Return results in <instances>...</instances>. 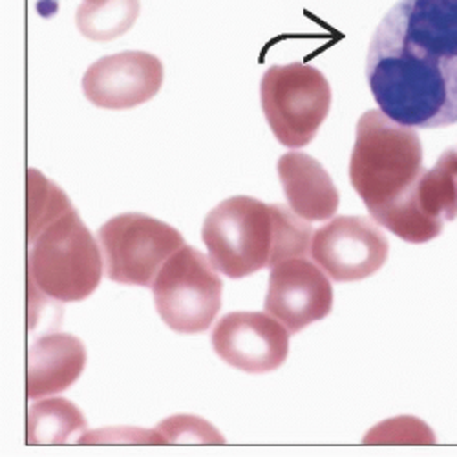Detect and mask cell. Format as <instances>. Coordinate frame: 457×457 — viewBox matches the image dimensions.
Masks as SVG:
<instances>
[{"label": "cell", "instance_id": "obj_10", "mask_svg": "<svg viewBox=\"0 0 457 457\" xmlns=\"http://www.w3.org/2000/svg\"><path fill=\"white\" fill-rule=\"evenodd\" d=\"M333 308L329 277L319 265L296 256L271 268L265 312L289 333H300L310 324L326 319Z\"/></svg>", "mask_w": 457, "mask_h": 457}, {"label": "cell", "instance_id": "obj_6", "mask_svg": "<svg viewBox=\"0 0 457 457\" xmlns=\"http://www.w3.org/2000/svg\"><path fill=\"white\" fill-rule=\"evenodd\" d=\"M152 293L162 320L172 331L196 335L214 322L221 308L223 284L211 258L183 245L163 263Z\"/></svg>", "mask_w": 457, "mask_h": 457}, {"label": "cell", "instance_id": "obj_2", "mask_svg": "<svg viewBox=\"0 0 457 457\" xmlns=\"http://www.w3.org/2000/svg\"><path fill=\"white\" fill-rule=\"evenodd\" d=\"M313 231L291 209L256 198L223 200L205 218L202 238L216 271L245 278L278 262L306 256Z\"/></svg>", "mask_w": 457, "mask_h": 457}, {"label": "cell", "instance_id": "obj_1", "mask_svg": "<svg viewBox=\"0 0 457 457\" xmlns=\"http://www.w3.org/2000/svg\"><path fill=\"white\" fill-rule=\"evenodd\" d=\"M366 79L399 125L457 123V0H399L375 29Z\"/></svg>", "mask_w": 457, "mask_h": 457}, {"label": "cell", "instance_id": "obj_4", "mask_svg": "<svg viewBox=\"0 0 457 457\" xmlns=\"http://www.w3.org/2000/svg\"><path fill=\"white\" fill-rule=\"evenodd\" d=\"M103 253L79 212L71 209L48 225L29 249V282L46 298L79 302L103 277Z\"/></svg>", "mask_w": 457, "mask_h": 457}, {"label": "cell", "instance_id": "obj_9", "mask_svg": "<svg viewBox=\"0 0 457 457\" xmlns=\"http://www.w3.org/2000/svg\"><path fill=\"white\" fill-rule=\"evenodd\" d=\"M388 240L364 216H338L312 238V258L335 282H357L375 275L388 260Z\"/></svg>", "mask_w": 457, "mask_h": 457}, {"label": "cell", "instance_id": "obj_3", "mask_svg": "<svg viewBox=\"0 0 457 457\" xmlns=\"http://www.w3.org/2000/svg\"><path fill=\"white\" fill-rule=\"evenodd\" d=\"M423 172V145L413 127L383 110H368L357 123L350 179L370 214L399 202Z\"/></svg>", "mask_w": 457, "mask_h": 457}, {"label": "cell", "instance_id": "obj_18", "mask_svg": "<svg viewBox=\"0 0 457 457\" xmlns=\"http://www.w3.org/2000/svg\"><path fill=\"white\" fill-rule=\"evenodd\" d=\"M163 445H223V436L202 417L174 415L156 428Z\"/></svg>", "mask_w": 457, "mask_h": 457}, {"label": "cell", "instance_id": "obj_13", "mask_svg": "<svg viewBox=\"0 0 457 457\" xmlns=\"http://www.w3.org/2000/svg\"><path fill=\"white\" fill-rule=\"evenodd\" d=\"M87 364L83 342L68 333H52L37 338L28 350L26 397L41 399L68 390Z\"/></svg>", "mask_w": 457, "mask_h": 457}, {"label": "cell", "instance_id": "obj_11", "mask_svg": "<svg viewBox=\"0 0 457 457\" xmlns=\"http://www.w3.org/2000/svg\"><path fill=\"white\" fill-rule=\"evenodd\" d=\"M289 331L268 312L225 315L212 331L216 355L245 373L278 370L289 353Z\"/></svg>", "mask_w": 457, "mask_h": 457}, {"label": "cell", "instance_id": "obj_19", "mask_svg": "<svg viewBox=\"0 0 457 457\" xmlns=\"http://www.w3.org/2000/svg\"><path fill=\"white\" fill-rule=\"evenodd\" d=\"M364 443L368 445H413V443H434V436L430 430L425 428V425L417 419L411 417H401V419H390L386 423H380L377 428H373L370 434H366Z\"/></svg>", "mask_w": 457, "mask_h": 457}, {"label": "cell", "instance_id": "obj_21", "mask_svg": "<svg viewBox=\"0 0 457 457\" xmlns=\"http://www.w3.org/2000/svg\"><path fill=\"white\" fill-rule=\"evenodd\" d=\"M85 3H101V0H85Z\"/></svg>", "mask_w": 457, "mask_h": 457}, {"label": "cell", "instance_id": "obj_5", "mask_svg": "<svg viewBox=\"0 0 457 457\" xmlns=\"http://www.w3.org/2000/svg\"><path fill=\"white\" fill-rule=\"evenodd\" d=\"M262 110L275 137L289 148L310 145L331 106L326 75L308 64L271 66L260 83Z\"/></svg>", "mask_w": 457, "mask_h": 457}, {"label": "cell", "instance_id": "obj_17", "mask_svg": "<svg viewBox=\"0 0 457 457\" xmlns=\"http://www.w3.org/2000/svg\"><path fill=\"white\" fill-rule=\"evenodd\" d=\"M26 188V240L31 245L48 225L73 207L62 188L35 169L28 170Z\"/></svg>", "mask_w": 457, "mask_h": 457}, {"label": "cell", "instance_id": "obj_20", "mask_svg": "<svg viewBox=\"0 0 457 457\" xmlns=\"http://www.w3.org/2000/svg\"><path fill=\"white\" fill-rule=\"evenodd\" d=\"M81 445L90 443H143V445H163L160 434L145 432V430H134V428H112V430H99L94 434H85L79 439Z\"/></svg>", "mask_w": 457, "mask_h": 457}, {"label": "cell", "instance_id": "obj_14", "mask_svg": "<svg viewBox=\"0 0 457 457\" xmlns=\"http://www.w3.org/2000/svg\"><path fill=\"white\" fill-rule=\"evenodd\" d=\"M278 176L289 209L306 221H324L338 209V190L326 169L303 152H287L278 160Z\"/></svg>", "mask_w": 457, "mask_h": 457}, {"label": "cell", "instance_id": "obj_7", "mask_svg": "<svg viewBox=\"0 0 457 457\" xmlns=\"http://www.w3.org/2000/svg\"><path fill=\"white\" fill-rule=\"evenodd\" d=\"M110 280L152 287L163 263L183 247L178 228L139 212L110 218L97 233Z\"/></svg>", "mask_w": 457, "mask_h": 457}, {"label": "cell", "instance_id": "obj_15", "mask_svg": "<svg viewBox=\"0 0 457 457\" xmlns=\"http://www.w3.org/2000/svg\"><path fill=\"white\" fill-rule=\"evenodd\" d=\"M87 430L81 410L62 397L37 403L28 411V445H66L79 443Z\"/></svg>", "mask_w": 457, "mask_h": 457}, {"label": "cell", "instance_id": "obj_16", "mask_svg": "<svg viewBox=\"0 0 457 457\" xmlns=\"http://www.w3.org/2000/svg\"><path fill=\"white\" fill-rule=\"evenodd\" d=\"M139 15V0H101L83 3L75 22L87 39L103 43L127 33Z\"/></svg>", "mask_w": 457, "mask_h": 457}, {"label": "cell", "instance_id": "obj_12", "mask_svg": "<svg viewBox=\"0 0 457 457\" xmlns=\"http://www.w3.org/2000/svg\"><path fill=\"white\" fill-rule=\"evenodd\" d=\"M165 78L162 61L146 52H121L94 62L83 78L87 99L108 110H127L154 97Z\"/></svg>", "mask_w": 457, "mask_h": 457}, {"label": "cell", "instance_id": "obj_8", "mask_svg": "<svg viewBox=\"0 0 457 457\" xmlns=\"http://www.w3.org/2000/svg\"><path fill=\"white\" fill-rule=\"evenodd\" d=\"M371 218L408 244L437 238L443 223L457 218V150H446L430 170L423 169L408 195Z\"/></svg>", "mask_w": 457, "mask_h": 457}]
</instances>
